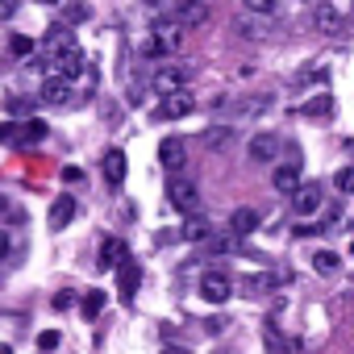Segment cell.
<instances>
[{"label": "cell", "instance_id": "6da1fadb", "mask_svg": "<svg viewBox=\"0 0 354 354\" xmlns=\"http://www.w3.org/2000/svg\"><path fill=\"white\" fill-rule=\"evenodd\" d=\"M167 201L180 209V213H188V217H196V209H201V192H196L192 180H184V175L167 180Z\"/></svg>", "mask_w": 354, "mask_h": 354}, {"label": "cell", "instance_id": "7a4b0ae2", "mask_svg": "<svg viewBox=\"0 0 354 354\" xmlns=\"http://www.w3.org/2000/svg\"><path fill=\"white\" fill-rule=\"evenodd\" d=\"M321 205H325V188H321L317 180H304V184L292 192V209H296L300 217H313V213H321Z\"/></svg>", "mask_w": 354, "mask_h": 354}, {"label": "cell", "instance_id": "3957f363", "mask_svg": "<svg viewBox=\"0 0 354 354\" xmlns=\"http://www.w3.org/2000/svg\"><path fill=\"white\" fill-rule=\"evenodd\" d=\"M300 184H304V180H300V154H288V162H279L275 175H271V188H275L279 196H292Z\"/></svg>", "mask_w": 354, "mask_h": 354}, {"label": "cell", "instance_id": "277c9868", "mask_svg": "<svg viewBox=\"0 0 354 354\" xmlns=\"http://www.w3.org/2000/svg\"><path fill=\"white\" fill-rule=\"evenodd\" d=\"M209 0H175V21L184 30H196V26H209Z\"/></svg>", "mask_w": 354, "mask_h": 354}, {"label": "cell", "instance_id": "5b68a950", "mask_svg": "<svg viewBox=\"0 0 354 354\" xmlns=\"http://www.w3.org/2000/svg\"><path fill=\"white\" fill-rule=\"evenodd\" d=\"M192 109H196L192 92H171V96H162V100H158L154 117H158V121H180V117H188Z\"/></svg>", "mask_w": 354, "mask_h": 354}, {"label": "cell", "instance_id": "8992f818", "mask_svg": "<svg viewBox=\"0 0 354 354\" xmlns=\"http://www.w3.org/2000/svg\"><path fill=\"white\" fill-rule=\"evenodd\" d=\"M46 75H55V80H80V75H84V55H80V50L50 55V63H46Z\"/></svg>", "mask_w": 354, "mask_h": 354}, {"label": "cell", "instance_id": "52a82bcc", "mask_svg": "<svg viewBox=\"0 0 354 354\" xmlns=\"http://www.w3.org/2000/svg\"><path fill=\"white\" fill-rule=\"evenodd\" d=\"M150 38L158 42V50H162V59H167V55H175V50L184 46V26L175 21V17H171V21H158V26L150 30Z\"/></svg>", "mask_w": 354, "mask_h": 354}, {"label": "cell", "instance_id": "ba28073f", "mask_svg": "<svg viewBox=\"0 0 354 354\" xmlns=\"http://www.w3.org/2000/svg\"><path fill=\"white\" fill-rule=\"evenodd\" d=\"M42 50H46V55H63V50H75V34H71V26H67V21H55V26H46Z\"/></svg>", "mask_w": 354, "mask_h": 354}, {"label": "cell", "instance_id": "9c48e42d", "mask_svg": "<svg viewBox=\"0 0 354 354\" xmlns=\"http://www.w3.org/2000/svg\"><path fill=\"white\" fill-rule=\"evenodd\" d=\"M158 162H162L167 171H184V162H188L184 138H162V142H158Z\"/></svg>", "mask_w": 354, "mask_h": 354}, {"label": "cell", "instance_id": "30bf717a", "mask_svg": "<svg viewBox=\"0 0 354 354\" xmlns=\"http://www.w3.org/2000/svg\"><path fill=\"white\" fill-rule=\"evenodd\" d=\"M279 138L275 133H254L250 138V146H246V154H250V162H275L279 158Z\"/></svg>", "mask_w": 354, "mask_h": 354}, {"label": "cell", "instance_id": "8fae6325", "mask_svg": "<svg viewBox=\"0 0 354 354\" xmlns=\"http://www.w3.org/2000/svg\"><path fill=\"white\" fill-rule=\"evenodd\" d=\"M313 26H317L321 34H342V30H346V13L333 9V5H317V9H313Z\"/></svg>", "mask_w": 354, "mask_h": 354}, {"label": "cell", "instance_id": "7c38bea8", "mask_svg": "<svg viewBox=\"0 0 354 354\" xmlns=\"http://www.w3.org/2000/svg\"><path fill=\"white\" fill-rule=\"evenodd\" d=\"M234 34L246 38V42H267L271 38V26H267V17H254L250 13V17H238L234 21Z\"/></svg>", "mask_w": 354, "mask_h": 354}, {"label": "cell", "instance_id": "4fadbf2b", "mask_svg": "<svg viewBox=\"0 0 354 354\" xmlns=\"http://www.w3.org/2000/svg\"><path fill=\"white\" fill-rule=\"evenodd\" d=\"M75 213H80V205H75V196H59L55 205H50V217H46V225L59 234V230H67L71 221H75Z\"/></svg>", "mask_w": 354, "mask_h": 354}, {"label": "cell", "instance_id": "5bb4252c", "mask_svg": "<svg viewBox=\"0 0 354 354\" xmlns=\"http://www.w3.org/2000/svg\"><path fill=\"white\" fill-rule=\"evenodd\" d=\"M150 84H154V92H158V96H171V92H184V67H158Z\"/></svg>", "mask_w": 354, "mask_h": 354}, {"label": "cell", "instance_id": "9a60e30c", "mask_svg": "<svg viewBox=\"0 0 354 354\" xmlns=\"http://www.w3.org/2000/svg\"><path fill=\"white\" fill-rule=\"evenodd\" d=\"M230 292H234V288H230V279H225V275H217V271L201 279V296H205L209 304H225V300H230Z\"/></svg>", "mask_w": 354, "mask_h": 354}, {"label": "cell", "instance_id": "2e32d148", "mask_svg": "<svg viewBox=\"0 0 354 354\" xmlns=\"http://www.w3.org/2000/svg\"><path fill=\"white\" fill-rule=\"evenodd\" d=\"M259 225H263V221H259L254 209H234V213H230V234H234V238H250Z\"/></svg>", "mask_w": 354, "mask_h": 354}, {"label": "cell", "instance_id": "e0dca14e", "mask_svg": "<svg viewBox=\"0 0 354 354\" xmlns=\"http://www.w3.org/2000/svg\"><path fill=\"white\" fill-rule=\"evenodd\" d=\"M300 113H304L308 121H329V117H333V96H329V92H321V96L304 100V104H300Z\"/></svg>", "mask_w": 354, "mask_h": 354}, {"label": "cell", "instance_id": "ac0fdd59", "mask_svg": "<svg viewBox=\"0 0 354 354\" xmlns=\"http://www.w3.org/2000/svg\"><path fill=\"white\" fill-rule=\"evenodd\" d=\"M117 279H121V296L129 300V296L138 292V279H142V267H138L133 259H121V263H117Z\"/></svg>", "mask_w": 354, "mask_h": 354}, {"label": "cell", "instance_id": "d6986e66", "mask_svg": "<svg viewBox=\"0 0 354 354\" xmlns=\"http://www.w3.org/2000/svg\"><path fill=\"white\" fill-rule=\"evenodd\" d=\"M42 100H46V104H67V100H71V80H55V75H46V84H42Z\"/></svg>", "mask_w": 354, "mask_h": 354}, {"label": "cell", "instance_id": "ffe728a7", "mask_svg": "<svg viewBox=\"0 0 354 354\" xmlns=\"http://www.w3.org/2000/svg\"><path fill=\"white\" fill-rule=\"evenodd\" d=\"M121 259H129L125 242H117V238H104V242H100V271H113Z\"/></svg>", "mask_w": 354, "mask_h": 354}, {"label": "cell", "instance_id": "44dd1931", "mask_svg": "<svg viewBox=\"0 0 354 354\" xmlns=\"http://www.w3.org/2000/svg\"><path fill=\"white\" fill-rule=\"evenodd\" d=\"M38 142H46V121H21L17 125V146H38Z\"/></svg>", "mask_w": 354, "mask_h": 354}, {"label": "cell", "instance_id": "7402d4cb", "mask_svg": "<svg viewBox=\"0 0 354 354\" xmlns=\"http://www.w3.org/2000/svg\"><path fill=\"white\" fill-rule=\"evenodd\" d=\"M100 167H104V180H109V184H113V188H117V184H121V180H125V154H121V150H109V154H104V162H100Z\"/></svg>", "mask_w": 354, "mask_h": 354}, {"label": "cell", "instance_id": "603a6c76", "mask_svg": "<svg viewBox=\"0 0 354 354\" xmlns=\"http://www.w3.org/2000/svg\"><path fill=\"white\" fill-rule=\"evenodd\" d=\"M234 138H238V133H234L230 125H213V129H205V146H209V150H230Z\"/></svg>", "mask_w": 354, "mask_h": 354}, {"label": "cell", "instance_id": "cb8c5ba5", "mask_svg": "<svg viewBox=\"0 0 354 354\" xmlns=\"http://www.w3.org/2000/svg\"><path fill=\"white\" fill-rule=\"evenodd\" d=\"M180 238H184V242H209V238H213V230H209L201 217H192V221L180 230Z\"/></svg>", "mask_w": 354, "mask_h": 354}, {"label": "cell", "instance_id": "d4e9b609", "mask_svg": "<svg viewBox=\"0 0 354 354\" xmlns=\"http://www.w3.org/2000/svg\"><path fill=\"white\" fill-rule=\"evenodd\" d=\"M104 300H109V296H104L100 288H92V292H88V296L80 300V308H84V317H88V321H96V317H100V308H104Z\"/></svg>", "mask_w": 354, "mask_h": 354}, {"label": "cell", "instance_id": "484cf974", "mask_svg": "<svg viewBox=\"0 0 354 354\" xmlns=\"http://www.w3.org/2000/svg\"><path fill=\"white\" fill-rule=\"evenodd\" d=\"M246 5V13H254V17H275L279 9H283V0H242Z\"/></svg>", "mask_w": 354, "mask_h": 354}, {"label": "cell", "instance_id": "4316f807", "mask_svg": "<svg viewBox=\"0 0 354 354\" xmlns=\"http://www.w3.org/2000/svg\"><path fill=\"white\" fill-rule=\"evenodd\" d=\"M263 342H267V354H292V350H288V342L279 337L275 321H267V329H263Z\"/></svg>", "mask_w": 354, "mask_h": 354}, {"label": "cell", "instance_id": "83f0119b", "mask_svg": "<svg viewBox=\"0 0 354 354\" xmlns=\"http://www.w3.org/2000/svg\"><path fill=\"white\" fill-rule=\"evenodd\" d=\"M313 267H317L321 275H333V271L342 267V259H337L333 250H317V254H313Z\"/></svg>", "mask_w": 354, "mask_h": 354}, {"label": "cell", "instance_id": "f1b7e54d", "mask_svg": "<svg viewBox=\"0 0 354 354\" xmlns=\"http://www.w3.org/2000/svg\"><path fill=\"white\" fill-rule=\"evenodd\" d=\"M275 288H279V275H254V279L246 283L250 296H267V292H275Z\"/></svg>", "mask_w": 354, "mask_h": 354}, {"label": "cell", "instance_id": "f546056e", "mask_svg": "<svg viewBox=\"0 0 354 354\" xmlns=\"http://www.w3.org/2000/svg\"><path fill=\"white\" fill-rule=\"evenodd\" d=\"M9 55H13V59H30V55H34V38L13 34V38H9Z\"/></svg>", "mask_w": 354, "mask_h": 354}, {"label": "cell", "instance_id": "4dcf8cb0", "mask_svg": "<svg viewBox=\"0 0 354 354\" xmlns=\"http://www.w3.org/2000/svg\"><path fill=\"white\" fill-rule=\"evenodd\" d=\"M333 188H337L342 196H350V192H354V162H350V167H342V171L333 175Z\"/></svg>", "mask_w": 354, "mask_h": 354}, {"label": "cell", "instance_id": "1f68e13d", "mask_svg": "<svg viewBox=\"0 0 354 354\" xmlns=\"http://www.w3.org/2000/svg\"><path fill=\"white\" fill-rule=\"evenodd\" d=\"M88 13H92V9L84 5V0H75V5L63 9V21H67V26H80V21H88Z\"/></svg>", "mask_w": 354, "mask_h": 354}, {"label": "cell", "instance_id": "d6a6232c", "mask_svg": "<svg viewBox=\"0 0 354 354\" xmlns=\"http://www.w3.org/2000/svg\"><path fill=\"white\" fill-rule=\"evenodd\" d=\"M59 342H63V333H59V329H42V333H38V350H55Z\"/></svg>", "mask_w": 354, "mask_h": 354}, {"label": "cell", "instance_id": "836d02e7", "mask_svg": "<svg viewBox=\"0 0 354 354\" xmlns=\"http://www.w3.org/2000/svg\"><path fill=\"white\" fill-rule=\"evenodd\" d=\"M0 142H17V125L13 121H0Z\"/></svg>", "mask_w": 354, "mask_h": 354}, {"label": "cell", "instance_id": "e575fe53", "mask_svg": "<svg viewBox=\"0 0 354 354\" xmlns=\"http://www.w3.org/2000/svg\"><path fill=\"white\" fill-rule=\"evenodd\" d=\"M17 17V0H0V21H9Z\"/></svg>", "mask_w": 354, "mask_h": 354}, {"label": "cell", "instance_id": "d590c367", "mask_svg": "<svg viewBox=\"0 0 354 354\" xmlns=\"http://www.w3.org/2000/svg\"><path fill=\"white\" fill-rule=\"evenodd\" d=\"M9 250H13V242H9V230H5V225H0V263H5V259H9Z\"/></svg>", "mask_w": 354, "mask_h": 354}, {"label": "cell", "instance_id": "8d00e7d4", "mask_svg": "<svg viewBox=\"0 0 354 354\" xmlns=\"http://www.w3.org/2000/svg\"><path fill=\"white\" fill-rule=\"evenodd\" d=\"M80 180H84L80 167H63V184H80Z\"/></svg>", "mask_w": 354, "mask_h": 354}, {"label": "cell", "instance_id": "74e56055", "mask_svg": "<svg viewBox=\"0 0 354 354\" xmlns=\"http://www.w3.org/2000/svg\"><path fill=\"white\" fill-rule=\"evenodd\" d=\"M271 104V96H254V100H246V113H259V109H267Z\"/></svg>", "mask_w": 354, "mask_h": 354}, {"label": "cell", "instance_id": "f35d334b", "mask_svg": "<svg viewBox=\"0 0 354 354\" xmlns=\"http://www.w3.org/2000/svg\"><path fill=\"white\" fill-rule=\"evenodd\" d=\"M71 304H75V296H71V292H59V296H55V308H71Z\"/></svg>", "mask_w": 354, "mask_h": 354}, {"label": "cell", "instance_id": "ab89813d", "mask_svg": "<svg viewBox=\"0 0 354 354\" xmlns=\"http://www.w3.org/2000/svg\"><path fill=\"white\" fill-rule=\"evenodd\" d=\"M162 354H192V350H184V346H162Z\"/></svg>", "mask_w": 354, "mask_h": 354}, {"label": "cell", "instance_id": "60d3db41", "mask_svg": "<svg viewBox=\"0 0 354 354\" xmlns=\"http://www.w3.org/2000/svg\"><path fill=\"white\" fill-rule=\"evenodd\" d=\"M0 354H13V346H0Z\"/></svg>", "mask_w": 354, "mask_h": 354}, {"label": "cell", "instance_id": "b9f144b4", "mask_svg": "<svg viewBox=\"0 0 354 354\" xmlns=\"http://www.w3.org/2000/svg\"><path fill=\"white\" fill-rule=\"evenodd\" d=\"M221 354H238V350H221Z\"/></svg>", "mask_w": 354, "mask_h": 354}, {"label": "cell", "instance_id": "7bdbcfd3", "mask_svg": "<svg viewBox=\"0 0 354 354\" xmlns=\"http://www.w3.org/2000/svg\"><path fill=\"white\" fill-rule=\"evenodd\" d=\"M350 254H354V246H350Z\"/></svg>", "mask_w": 354, "mask_h": 354}, {"label": "cell", "instance_id": "ee69618b", "mask_svg": "<svg viewBox=\"0 0 354 354\" xmlns=\"http://www.w3.org/2000/svg\"><path fill=\"white\" fill-rule=\"evenodd\" d=\"M317 5H321V0H317Z\"/></svg>", "mask_w": 354, "mask_h": 354}]
</instances>
